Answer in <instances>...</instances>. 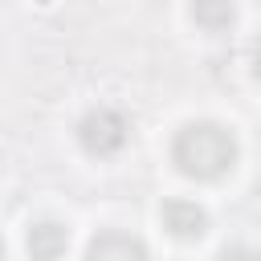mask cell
I'll return each mask as SVG.
<instances>
[{"label": "cell", "instance_id": "1", "mask_svg": "<svg viewBox=\"0 0 261 261\" xmlns=\"http://www.w3.org/2000/svg\"><path fill=\"white\" fill-rule=\"evenodd\" d=\"M171 159L188 179H220L237 163V139L220 122H188L171 143Z\"/></svg>", "mask_w": 261, "mask_h": 261}, {"label": "cell", "instance_id": "2", "mask_svg": "<svg viewBox=\"0 0 261 261\" xmlns=\"http://www.w3.org/2000/svg\"><path fill=\"white\" fill-rule=\"evenodd\" d=\"M126 139H130V122H126V114L122 110H114V106H94V110H86L82 114V122H77V143H82V151H90V155H118L122 147H126Z\"/></svg>", "mask_w": 261, "mask_h": 261}, {"label": "cell", "instance_id": "3", "mask_svg": "<svg viewBox=\"0 0 261 261\" xmlns=\"http://www.w3.org/2000/svg\"><path fill=\"white\" fill-rule=\"evenodd\" d=\"M82 261H151L147 245L130 232H118V228H106L98 232L90 245H86V257Z\"/></svg>", "mask_w": 261, "mask_h": 261}, {"label": "cell", "instance_id": "4", "mask_svg": "<svg viewBox=\"0 0 261 261\" xmlns=\"http://www.w3.org/2000/svg\"><path fill=\"white\" fill-rule=\"evenodd\" d=\"M159 216H163V228L179 241H196V237L208 232V212L196 200H167Z\"/></svg>", "mask_w": 261, "mask_h": 261}, {"label": "cell", "instance_id": "5", "mask_svg": "<svg viewBox=\"0 0 261 261\" xmlns=\"http://www.w3.org/2000/svg\"><path fill=\"white\" fill-rule=\"evenodd\" d=\"M24 245H29V257L33 261H57L69 249V228L61 220H37V224H29Z\"/></svg>", "mask_w": 261, "mask_h": 261}, {"label": "cell", "instance_id": "6", "mask_svg": "<svg viewBox=\"0 0 261 261\" xmlns=\"http://www.w3.org/2000/svg\"><path fill=\"white\" fill-rule=\"evenodd\" d=\"M192 16H196L200 24H208V29H224V24L232 20V4H196Z\"/></svg>", "mask_w": 261, "mask_h": 261}, {"label": "cell", "instance_id": "7", "mask_svg": "<svg viewBox=\"0 0 261 261\" xmlns=\"http://www.w3.org/2000/svg\"><path fill=\"white\" fill-rule=\"evenodd\" d=\"M220 261H261V253L241 245V249H224V257H220Z\"/></svg>", "mask_w": 261, "mask_h": 261}, {"label": "cell", "instance_id": "8", "mask_svg": "<svg viewBox=\"0 0 261 261\" xmlns=\"http://www.w3.org/2000/svg\"><path fill=\"white\" fill-rule=\"evenodd\" d=\"M253 69H257V77H261V49H257V57H253Z\"/></svg>", "mask_w": 261, "mask_h": 261}]
</instances>
